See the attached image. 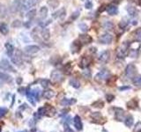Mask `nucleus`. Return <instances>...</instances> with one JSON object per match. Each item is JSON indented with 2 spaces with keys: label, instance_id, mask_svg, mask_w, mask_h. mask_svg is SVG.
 Returning a JSON list of instances; mask_svg holds the SVG:
<instances>
[{
  "label": "nucleus",
  "instance_id": "f257e3e1",
  "mask_svg": "<svg viewBox=\"0 0 141 132\" xmlns=\"http://www.w3.org/2000/svg\"><path fill=\"white\" fill-rule=\"evenodd\" d=\"M128 54H129V45L124 42L117 49L116 55H117L119 58H124V57H126L128 56Z\"/></svg>",
  "mask_w": 141,
  "mask_h": 132
},
{
  "label": "nucleus",
  "instance_id": "58836bf2",
  "mask_svg": "<svg viewBox=\"0 0 141 132\" xmlns=\"http://www.w3.org/2000/svg\"><path fill=\"white\" fill-rule=\"evenodd\" d=\"M6 113H7V108H6V107H0V118L3 117Z\"/></svg>",
  "mask_w": 141,
  "mask_h": 132
},
{
  "label": "nucleus",
  "instance_id": "a19ab883",
  "mask_svg": "<svg viewBox=\"0 0 141 132\" xmlns=\"http://www.w3.org/2000/svg\"><path fill=\"white\" fill-rule=\"evenodd\" d=\"M106 98H107V101H108V102H111V101H112L113 100L115 99V96L113 94H107Z\"/></svg>",
  "mask_w": 141,
  "mask_h": 132
},
{
  "label": "nucleus",
  "instance_id": "bb28decb",
  "mask_svg": "<svg viewBox=\"0 0 141 132\" xmlns=\"http://www.w3.org/2000/svg\"><path fill=\"white\" fill-rule=\"evenodd\" d=\"M48 4H49V5L51 8L54 9V8H57L58 6L59 2H58V0H49V1H48Z\"/></svg>",
  "mask_w": 141,
  "mask_h": 132
},
{
  "label": "nucleus",
  "instance_id": "2eb2a0df",
  "mask_svg": "<svg viewBox=\"0 0 141 132\" xmlns=\"http://www.w3.org/2000/svg\"><path fill=\"white\" fill-rule=\"evenodd\" d=\"M116 110V113H115V117L117 121H123L124 118H123V115H124V110L122 108H118V107H116L115 108Z\"/></svg>",
  "mask_w": 141,
  "mask_h": 132
},
{
  "label": "nucleus",
  "instance_id": "a18cd8bd",
  "mask_svg": "<svg viewBox=\"0 0 141 132\" xmlns=\"http://www.w3.org/2000/svg\"><path fill=\"white\" fill-rule=\"evenodd\" d=\"M32 1V4H33V6L34 5H37V4L40 2V0H31Z\"/></svg>",
  "mask_w": 141,
  "mask_h": 132
},
{
  "label": "nucleus",
  "instance_id": "f704fd0d",
  "mask_svg": "<svg viewBox=\"0 0 141 132\" xmlns=\"http://www.w3.org/2000/svg\"><path fill=\"white\" fill-rule=\"evenodd\" d=\"M113 24L111 23V22L110 21H108V22H106V23L104 24V28L105 29H109V30H112L113 29Z\"/></svg>",
  "mask_w": 141,
  "mask_h": 132
},
{
  "label": "nucleus",
  "instance_id": "473e14b6",
  "mask_svg": "<svg viewBox=\"0 0 141 132\" xmlns=\"http://www.w3.org/2000/svg\"><path fill=\"white\" fill-rule=\"evenodd\" d=\"M71 71H72V66H71L70 63H67V64L64 66V72L66 74H71Z\"/></svg>",
  "mask_w": 141,
  "mask_h": 132
},
{
  "label": "nucleus",
  "instance_id": "09e8293b",
  "mask_svg": "<svg viewBox=\"0 0 141 132\" xmlns=\"http://www.w3.org/2000/svg\"><path fill=\"white\" fill-rule=\"evenodd\" d=\"M19 132H28V131H27V130H23V131H19Z\"/></svg>",
  "mask_w": 141,
  "mask_h": 132
},
{
  "label": "nucleus",
  "instance_id": "39448f33",
  "mask_svg": "<svg viewBox=\"0 0 141 132\" xmlns=\"http://www.w3.org/2000/svg\"><path fill=\"white\" fill-rule=\"evenodd\" d=\"M0 69L4 70V71H11V72L14 71V69H13V67L11 65V63L5 59L2 60V61L0 62Z\"/></svg>",
  "mask_w": 141,
  "mask_h": 132
},
{
  "label": "nucleus",
  "instance_id": "79ce46f5",
  "mask_svg": "<svg viewBox=\"0 0 141 132\" xmlns=\"http://www.w3.org/2000/svg\"><path fill=\"white\" fill-rule=\"evenodd\" d=\"M20 26H21V23H20V21L19 20H15L13 23V27H20Z\"/></svg>",
  "mask_w": 141,
  "mask_h": 132
},
{
  "label": "nucleus",
  "instance_id": "4be33fe9",
  "mask_svg": "<svg viewBox=\"0 0 141 132\" xmlns=\"http://www.w3.org/2000/svg\"><path fill=\"white\" fill-rule=\"evenodd\" d=\"M80 48H81V44L78 42V41H74L71 45V52L72 53H76L80 50Z\"/></svg>",
  "mask_w": 141,
  "mask_h": 132
},
{
  "label": "nucleus",
  "instance_id": "37998d69",
  "mask_svg": "<svg viewBox=\"0 0 141 132\" xmlns=\"http://www.w3.org/2000/svg\"><path fill=\"white\" fill-rule=\"evenodd\" d=\"M64 132H74L68 125H64Z\"/></svg>",
  "mask_w": 141,
  "mask_h": 132
},
{
  "label": "nucleus",
  "instance_id": "ea45409f",
  "mask_svg": "<svg viewBox=\"0 0 141 132\" xmlns=\"http://www.w3.org/2000/svg\"><path fill=\"white\" fill-rule=\"evenodd\" d=\"M91 116L94 118V120H98L99 118L102 117V115H101L100 113H98V112H95V113H94V114H92V115H91Z\"/></svg>",
  "mask_w": 141,
  "mask_h": 132
},
{
  "label": "nucleus",
  "instance_id": "7ed1b4c3",
  "mask_svg": "<svg viewBox=\"0 0 141 132\" xmlns=\"http://www.w3.org/2000/svg\"><path fill=\"white\" fill-rule=\"evenodd\" d=\"M12 61L17 66H20L21 63H23V59H22V54L19 50H16V53L14 56L12 57Z\"/></svg>",
  "mask_w": 141,
  "mask_h": 132
},
{
  "label": "nucleus",
  "instance_id": "f3484780",
  "mask_svg": "<svg viewBox=\"0 0 141 132\" xmlns=\"http://www.w3.org/2000/svg\"><path fill=\"white\" fill-rule=\"evenodd\" d=\"M5 48H6V53H7L8 57H12L13 56V52H14V47H13L11 43L8 42L5 44Z\"/></svg>",
  "mask_w": 141,
  "mask_h": 132
},
{
  "label": "nucleus",
  "instance_id": "f03ea898",
  "mask_svg": "<svg viewBox=\"0 0 141 132\" xmlns=\"http://www.w3.org/2000/svg\"><path fill=\"white\" fill-rule=\"evenodd\" d=\"M51 81L53 83H60L63 80V74L60 71H53L50 75Z\"/></svg>",
  "mask_w": 141,
  "mask_h": 132
},
{
  "label": "nucleus",
  "instance_id": "8fccbe9b",
  "mask_svg": "<svg viewBox=\"0 0 141 132\" xmlns=\"http://www.w3.org/2000/svg\"><path fill=\"white\" fill-rule=\"evenodd\" d=\"M0 132H1V128H0Z\"/></svg>",
  "mask_w": 141,
  "mask_h": 132
},
{
  "label": "nucleus",
  "instance_id": "c85d7f7f",
  "mask_svg": "<svg viewBox=\"0 0 141 132\" xmlns=\"http://www.w3.org/2000/svg\"><path fill=\"white\" fill-rule=\"evenodd\" d=\"M132 81H133V84L135 86H138V87L141 86V78L140 77H134Z\"/></svg>",
  "mask_w": 141,
  "mask_h": 132
},
{
  "label": "nucleus",
  "instance_id": "49530a36",
  "mask_svg": "<svg viewBox=\"0 0 141 132\" xmlns=\"http://www.w3.org/2000/svg\"><path fill=\"white\" fill-rule=\"evenodd\" d=\"M126 89H130V86H125V87H121L120 88L121 91H124V90H126Z\"/></svg>",
  "mask_w": 141,
  "mask_h": 132
},
{
  "label": "nucleus",
  "instance_id": "b1692460",
  "mask_svg": "<svg viewBox=\"0 0 141 132\" xmlns=\"http://www.w3.org/2000/svg\"><path fill=\"white\" fill-rule=\"evenodd\" d=\"M39 14H40V19H44L45 18L47 17V15H48V8L45 7V6L41 7V10H40Z\"/></svg>",
  "mask_w": 141,
  "mask_h": 132
},
{
  "label": "nucleus",
  "instance_id": "5701e85b",
  "mask_svg": "<svg viewBox=\"0 0 141 132\" xmlns=\"http://www.w3.org/2000/svg\"><path fill=\"white\" fill-rule=\"evenodd\" d=\"M134 123V119L132 115H128L125 119H124V124H125L127 127H132Z\"/></svg>",
  "mask_w": 141,
  "mask_h": 132
},
{
  "label": "nucleus",
  "instance_id": "c756f323",
  "mask_svg": "<svg viewBox=\"0 0 141 132\" xmlns=\"http://www.w3.org/2000/svg\"><path fill=\"white\" fill-rule=\"evenodd\" d=\"M135 40L138 41H141V28H138L135 31Z\"/></svg>",
  "mask_w": 141,
  "mask_h": 132
},
{
  "label": "nucleus",
  "instance_id": "c03bdc74",
  "mask_svg": "<svg viewBox=\"0 0 141 132\" xmlns=\"http://www.w3.org/2000/svg\"><path fill=\"white\" fill-rule=\"evenodd\" d=\"M93 6V4L91 3V2H89V1H87L86 3V9H91Z\"/></svg>",
  "mask_w": 141,
  "mask_h": 132
},
{
  "label": "nucleus",
  "instance_id": "4c0bfd02",
  "mask_svg": "<svg viewBox=\"0 0 141 132\" xmlns=\"http://www.w3.org/2000/svg\"><path fill=\"white\" fill-rule=\"evenodd\" d=\"M41 84L42 87L47 88L49 85V81L47 80V79H42V80H41Z\"/></svg>",
  "mask_w": 141,
  "mask_h": 132
},
{
  "label": "nucleus",
  "instance_id": "423d86ee",
  "mask_svg": "<svg viewBox=\"0 0 141 132\" xmlns=\"http://www.w3.org/2000/svg\"><path fill=\"white\" fill-rule=\"evenodd\" d=\"M110 71L108 70H102L96 76H95V79L97 80H104V79H110Z\"/></svg>",
  "mask_w": 141,
  "mask_h": 132
},
{
  "label": "nucleus",
  "instance_id": "6ab92c4d",
  "mask_svg": "<svg viewBox=\"0 0 141 132\" xmlns=\"http://www.w3.org/2000/svg\"><path fill=\"white\" fill-rule=\"evenodd\" d=\"M77 102V101L75 99H66V98H64V99H63V101H61V105L62 106H70V105H72V104H75Z\"/></svg>",
  "mask_w": 141,
  "mask_h": 132
},
{
  "label": "nucleus",
  "instance_id": "e433bc0d",
  "mask_svg": "<svg viewBox=\"0 0 141 132\" xmlns=\"http://www.w3.org/2000/svg\"><path fill=\"white\" fill-rule=\"evenodd\" d=\"M83 76H84L86 79H90L91 78V71H89L88 69L85 70V71H83Z\"/></svg>",
  "mask_w": 141,
  "mask_h": 132
},
{
  "label": "nucleus",
  "instance_id": "9b49d317",
  "mask_svg": "<svg viewBox=\"0 0 141 132\" xmlns=\"http://www.w3.org/2000/svg\"><path fill=\"white\" fill-rule=\"evenodd\" d=\"M110 52L107 50L102 52L100 54V56H99V61L102 63H106L109 61V59H110Z\"/></svg>",
  "mask_w": 141,
  "mask_h": 132
},
{
  "label": "nucleus",
  "instance_id": "393cba45",
  "mask_svg": "<svg viewBox=\"0 0 141 132\" xmlns=\"http://www.w3.org/2000/svg\"><path fill=\"white\" fill-rule=\"evenodd\" d=\"M11 76L7 75V74L4 73V72H1L0 71V80H4V81H11Z\"/></svg>",
  "mask_w": 141,
  "mask_h": 132
},
{
  "label": "nucleus",
  "instance_id": "aec40b11",
  "mask_svg": "<svg viewBox=\"0 0 141 132\" xmlns=\"http://www.w3.org/2000/svg\"><path fill=\"white\" fill-rule=\"evenodd\" d=\"M41 35L42 39L45 40V41H48V40L49 39V37H50V33H49V30L48 28H43L41 30Z\"/></svg>",
  "mask_w": 141,
  "mask_h": 132
},
{
  "label": "nucleus",
  "instance_id": "7c9ffc66",
  "mask_svg": "<svg viewBox=\"0 0 141 132\" xmlns=\"http://www.w3.org/2000/svg\"><path fill=\"white\" fill-rule=\"evenodd\" d=\"M103 106H104V103L102 101H97L93 103V107H97V108H102V107H103Z\"/></svg>",
  "mask_w": 141,
  "mask_h": 132
},
{
  "label": "nucleus",
  "instance_id": "de8ad7c7",
  "mask_svg": "<svg viewBox=\"0 0 141 132\" xmlns=\"http://www.w3.org/2000/svg\"><path fill=\"white\" fill-rule=\"evenodd\" d=\"M21 82H22V79H21L20 78H19V79H17V83H18V84H20Z\"/></svg>",
  "mask_w": 141,
  "mask_h": 132
},
{
  "label": "nucleus",
  "instance_id": "c9c22d12",
  "mask_svg": "<svg viewBox=\"0 0 141 132\" xmlns=\"http://www.w3.org/2000/svg\"><path fill=\"white\" fill-rule=\"evenodd\" d=\"M79 27L80 28L81 31H83V32H86V31H87V29H88L87 26H86L85 23H80V24H79Z\"/></svg>",
  "mask_w": 141,
  "mask_h": 132
},
{
  "label": "nucleus",
  "instance_id": "412c9836",
  "mask_svg": "<svg viewBox=\"0 0 141 132\" xmlns=\"http://www.w3.org/2000/svg\"><path fill=\"white\" fill-rule=\"evenodd\" d=\"M0 33L4 35H6L9 33V28L8 26L5 23H0Z\"/></svg>",
  "mask_w": 141,
  "mask_h": 132
},
{
  "label": "nucleus",
  "instance_id": "f8f14e48",
  "mask_svg": "<svg viewBox=\"0 0 141 132\" xmlns=\"http://www.w3.org/2000/svg\"><path fill=\"white\" fill-rule=\"evenodd\" d=\"M91 61H92V59H91V57H83L80 60V63H79V66H80V68H82V69H84V68H86L87 66L91 63Z\"/></svg>",
  "mask_w": 141,
  "mask_h": 132
},
{
  "label": "nucleus",
  "instance_id": "20e7f679",
  "mask_svg": "<svg viewBox=\"0 0 141 132\" xmlns=\"http://www.w3.org/2000/svg\"><path fill=\"white\" fill-rule=\"evenodd\" d=\"M136 74V67L133 64H129L125 69V75L128 79H133Z\"/></svg>",
  "mask_w": 141,
  "mask_h": 132
},
{
  "label": "nucleus",
  "instance_id": "4468645a",
  "mask_svg": "<svg viewBox=\"0 0 141 132\" xmlns=\"http://www.w3.org/2000/svg\"><path fill=\"white\" fill-rule=\"evenodd\" d=\"M106 11L110 15H116L118 13V8L114 5H110L107 6Z\"/></svg>",
  "mask_w": 141,
  "mask_h": 132
},
{
  "label": "nucleus",
  "instance_id": "6e6552de",
  "mask_svg": "<svg viewBox=\"0 0 141 132\" xmlns=\"http://www.w3.org/2000/svg\"><path fill=\"white\" fill-rule=\"evenodd\" d=\"M73 124H74V127L76 128L77 130L80 131L82 130L83 129V124L82 122H81V119L79 115H75L74 118H73Z\"/></svg>",
  "mask_w": 141,
  "mask_h": 132
},
{
  "label": "nucleus",
  "instance_id": "ddd939ff",
  "mask_svg": "<svg viewBox=\"0 0 141 132\" xmlns=\"http://www.w3.org/2000/svg\"><path fill=\"white\" fill-rule=\"evenodd\" d=\"M65 13H66V11H65L64 8H61L60 10H58L57 12H56V13H53V18H55V19H63L65 16Z\"/></svg>",
  "mask_w": 141,
  "mask_h": 132
},
{
  "label": "nucleus",
  "instance_id": "a211bd4d",
  "mask_svg": "<svg viewBox=\"0 0 141 132\" xmlns=\"http://www.w3.org/2000/svg\"><path fill=\"white\" fill-rule=\"evenodd\" d=\"M42 96H43L44 99L49 100V99H51V98H53L55 96V92L52 91V90H47V91L43 92Z\"/></svg>",
  "mask_w": 141,
  "mask_h": 132
},
{
  "label": "nucleus",
  "instance_id": "dca6fc26",
  "mask_svg": "<svg viewBox=\"0 0 141 132\" xmlns=\"http://www.w3.org/2000/svg\"><path fill=\"white\" fill-rule=\"evenodd\" d=\"M45 107H46V114H45V115H47V116H54L55 114H56V109L54 107H52L51 106L49 105H46L45 106Z\"/></svg>",
  "mask_w": 141,
  "mask_h": 132
},
{
  "label": "nucleus",
  "instance_id": "9d476101",
  "mask_svg": "<svg viewBox=\"0 0 141 132\" xmlns=\"http://www.w3.org/2000/svg\"><path fill=\"white\" fill-rule=\"evenodd\" d=\"M79 42L82 44H89L92 42L93 39H92V37L88 35H80L79 37Z\"/></svg>",
  "mask_w": 141,
  "mask_h": 132
},
{
  "label": "nucleus",
  "instance_id": "72a5a7b5",
  "mask_svg": "<svg viewBox=\"0 0 141 132\" xmlns=\"http://www.w3.org/2000/svg\"><path fill=\"white\" fill-rule=\"evenodd\" d=\"M128 13H129V14H130L132 17H133V16H136L137 14V11H136V9H135L134 7H129L128 8Z\"/></svg>",
  "mask_w": 141,
  "mask_h": 132
},
{
  "label": "nucleus",
  "instance_id": "a878e982",
  "mask_svg": "<svg viewBox=\"0 0 141 132\" xmlns=\"http://www.w3.org/2000/svg\"><path fill=\"white\" fill-rule=\"evenodd\" d=\"M137 105H138V103H137V101L135 100H132V101L127 103V107L130 109H135L137 107Z\"/></svg>",
  "mask_w": 141,
  "mask_h": 132
},
{
  "label": "nucleus",
  "instance_id": "1a4fd4ad",
  "mask_svg": "<svg viewBox=\"0 0 141 132\" xmlns=\"http://www.w3.org/2000/svg\"><path fill=\"white\" fill-rule=\"evenodd\" d=\"M24 49H25V52L27 54L32 55V54L37 53V52L40 50V48L36 45H29V46H27Z\"/></svg>",
  "mask_w": 141,
  "mask_h": 132
},
{
  "label": "nucleus",
  "instance_id": "2f4dec72",
  "mask_svg": "<svg viewBox=\"0 0 141 132\" xmlns=\"http://www.w3.org/2000/svg\"><path fill=\"white\" fill-rule=\"evenodd\" d=\"M35 14H36V11H35V10H31V11H29L28 13H27V17L28 19H32L35 17Z\"/></svg>",
  "mask_w": 141,
  "mask_h": 132
},
{
  "label": "nucleus",
  "instance_id": "0eeeda50",
  "mask_svg": "<svg viewBox=\"0 0 141 132\" xmlns=\"http://www.w3.org/2000/svg\"><path fill=\"white\" fill-rule=\"evenodd\" d=\"M113 40V36L110 34H105V35H102L100 38H99V41H100L101 43L102 44H110L111 43Z\"/></svg>",
  "mask_w": 141,
  "mask_h": 132
},
{
  "label": "nucleus",
  "instance_id": "cd10ccee",
  "mask_svg": "<svg viewBox=\"0 0 141 132\" xmlns=\"http://www.w3.org/2000/svg\"><path fill=\"white\" fill-rule=\"evenodd\" d=\"M70 85L74 88H79V86H80V83H79V81L77 80V79H71Z\"/></svg>",
  "mask_w": 141,
  "mask_h": 132
}]
</instances>
